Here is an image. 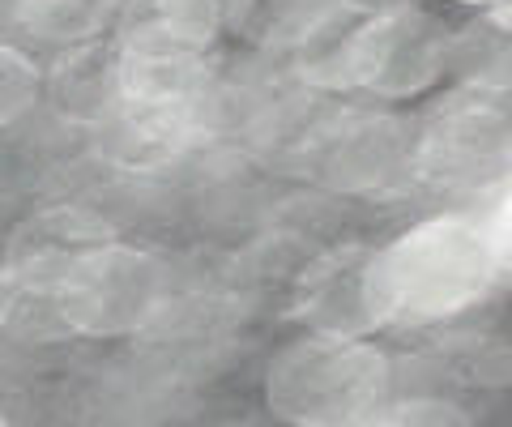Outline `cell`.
I'll list each match as a JSON object with an SVG mask.
<instances>
[{
    "mask_svg": "<svg viewBox=\"0 0 512 427\" xmlns=\"http://www.w3.org/2000/svg\"><path fill=\"white\" fill-rule=\"evenodd\" d=\"M43 94V69L22 47L0 43V129L18 124Z\"/></svg>",
    "mask_w": 512,
    "mask_h": 427,
    "instance_id": "8fae6325",
    "label": "cell"
},
{
    "mask_svg": "<svg viewBox=\"0 0 512 427\" xmlns=\"http://www.w3.org/2000/svg\"><path fill=\"white\" fill-rule=\"evenodd\" d=\"M453 56L444 22L423 5H384L350 26L346 39V77L376 99L402 103L419 99L440 77Z\"/></svg>",
    "mask_w": 512,
    "mask_h": 427,
    "instance_id": "277c9868",
    "label": "cell"
},
{
    "mask_svg": "<svg viewBox=\"0 0 512 427\" xmlns=\"http://www.w3.org/2000/svg\"><path fill=\"white\" fill-rule=\"evenodd\" d=\"M389 359L355 334L312 329L286 342L265 372V406L286 423L342 427L372 423L393 398Z\"/></svg>",
    "mask_w": 512,
    "mask_h": 427,
    "instance_id": "7a4b0ae2",
    "label": "cell"
},
{
    "mask_svg": "<svg viewBox=\"0 0 512 427\" xmlns=\"http://www.w3.org/2000/svg\"><path fill=\"white\" fill-rule=\"evenodd\" d=\"M487 13H491V26H495V30L512 35V0H491Z\"/></svg>",
    "mask_w": 512,
    "mask_h": 427,
    "instance_id": "4fadbf2b",
    "label": "cell"
},
{
    "mask_svg": "<svg viewBox=\"0 0 512 427\" xmlns=\"http://www.w3.org/2000/svg\"><path fill=\"white\" fill-rule=\"evenodd\" d=\"M504 270L495 227L470 214H431L372 252L380 325H436L474 308Z\"/></svg>",
    "mask_w": 512,
    "mask_h": 427,
    "instance_id": "6da1fadb",
    "label": "cell"
},
{
    "mask_svg": "<svg viewBox=\"0 0 512 427\" xmlns=\"http://www.w3.org/2000/svg\"><path fill=\"white\" fill-rule=\"evenodd\" d=\"M124 0H18V22L26 35L56 47L94 43L120 22Z\"/></svg>",
    "mask_w": 512,
    "mask_h": 427,
    "instance_id": "30bf717a",
    "label": "cell"
},
{
    "mask_svg": "<svg viewBox=\"0 0 512 427\" xmlns=\"http://www.w3.org/2000/svg\"><path fill=\"white\" fill-rule=\"evenodd\" d=\"M231 18L227 0H124V35H154L210 52L222 22Z\"/></svg>",
    "mask_w": 512,
    "mask_h": 427,
    "instance_id": "9c48e42d",
    "label": "cell"
},
{
    "mask_svg": "<svg viewBox=\"0 0 512 427\" xmlns=\"http://www.w3.org/2000/svg\"><path fill=\"white\" fill-rule=\"evenodd\" d=\"M9 423V415H5V410H0V427H5Z\"/></svg>",
    "mask_w": 512,
    "mask_h": 427,
    "instance_id": "2e32d148",
    "label": "cell"
},
{
    "mask_svg": "<svg viewBox=\"0 0 512 427\" xmlns=\"http://www.w3.org/2000/svg\"><path fill=\"white\" fill-rule=\"evenodd\" d=\"M470 415L461 410L457 402L448 398H431V393H419V398H406V402H384L376 410L372 423H410V427H444V423H466Z\"/></svg>",
    "mask_w": 512,
    "mask_h": 427,
    "instance_id": "7c38bea8",
    "label": "cell"
},
{
    "mask_svg": "<svg viewBox=\"0 0 512 427\" xmlns=\"http://www.w3.org/2000/svg\"><path fill=\"white\" fill-rule=\"evenodd\" d=\"M13 295H18V287H13V278H9V270H5V265H0V325H5V321H9Z\"/></svg>",
    "mask_w": 512,
    "mask_h": 427,
    "instance_id": "5bb4252c",
    "label": "cell"
},
{
    "mask_svg": "<svg viewBox=\"0 0 512 427\" xmlns=\"http://www.w3.org/2000/svg\"><path fill=\"white\" fill-rule=\"evenodd\" d=\"M457 5H483V9H487V5H491V0H457Z\"/></svg>",
    "mask_w": 512,
    "mask_h": 427,
    "instance_id": "9a60e30c",
    "label": "cell"
},
{
    "mask_svg": "<svg viewBox=\"0 0 512 427\" xmlns=\"http://www.w3.org/2000/svg\"><path fill=\"white\" fill-rule=\"evenodd\" d=\"M103 235L94 231L90 223H82L77 214H43V218H30L22 227V235L13 240V261L5 265L13 287L30 291L39 287L47 295H56V287L64 282V274L77 265L86 248H94Z\"/></svg>",
    "mask_w": 512,
    "mask_h": 427,
    "instance_id": "ba28073f",
    "label": "cell"
},
{
    "mask_svg": "<svg viewBox=\"0 0 512 427\" xmlns=\"http://www.w3.org/2000/svg\"><path fill=\"white\" fill-rule=\"evenodd\" d=\"M171 274L154 252L99 240L86 248L56 287L60 321L86 338H128L146 329L167 304Z\"/></svg>",
    "mask_w": 512,
    "mask_h": 427,
    "instance_id": "3957f363",
    "label": "cell"
},
{
    "mask_svg": "<svg viewBox=\"0 0 512 427\" xmlns=\"http://www.w3.org/2000/svg\"><path fill=\"white\" fill-rule=\"evenodd\" d=\"M303 316L325 334H372L380 312L372 299V252H333L303 282Z\"/></svg>",
    "mask_w": 512,
    "mask_h": 427,
    "instance_id": "52a82bcc",
    "label": "cell"
},
{
    "mask_svg": "<svg viewBox=\"0 0 512 427\" xmlns=\"http://www.w3.org/2000/svg\"><path fill=\"white\" fill-rule=\"evenodd\" d=\"M512 154V112L495 90H457L419 133V176L470 184Z\"/></svg>",
    "mask_w": 512,
    "mask_h": 427,
    "instance_id": "5b68a950",
    "label": "cell"
},
{
    "mask_svg": "<svg viewBox=\"0 0 512 427\" xmlns=\"http://www.w3.org/2000/svg\"><path fill=\"white\" fill-rule=\"evenodd\" d=\"M320 167L338 193H393L419 176V137L397 124V116H350V124L329 133Z\"/></svg>",
    "mask_w": 512,
    "mask_h": 427,
    "instance_id": "8992f818",
    "label": "cell"
}]
</instances>
